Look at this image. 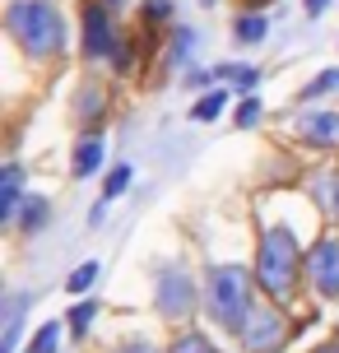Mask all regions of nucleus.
Wrapping results in <instances>:
<instances>
[{
    "mask_svg": "<svg viewBox=\"0 0 339 353\" xmlns=\"http://www.w3.org/2000/svg\"><path fill=\"white\" fill-rule=\"evenodd\" d=\"M339 84V70H325L321 79H311V84H307V98H316V93H325V88H335Z\"/></svg>",
    "mask_w": 339,
    "mask_h": 353,
    "instance_id": "5701e85b",
    "label": "nucleus"
},
{
    "mask_svg": "<svg viewBox=\"0 0 339 353\" xmlns=\"http://www.w3.org/2000/svg\"><path fill=\"white\" fill-rule=\"evenodd\" d=\"M223 107H228V93H223V88H214V93H205V98L196 103V121H214V117L223 112Z\"/></svg>",
    "mask_w": 339,
    "mask_h": 353,
    "instance_id": "ddd939ff",
    "label": "nucleus"
},
{
    "mask_svg": "<svg viewBox=\"0 0 339 353\" xmlns=\"http://www.w3.org/2000/svg\"><path fill=\"white\" fill-rule=\"evenodd\" d=\"M191 307H196L191 274L186 270H163L158 274V312L167 321H181V316H191Z\"/></svg>",
    "mask_w": 339,
    "mask_h": 353,
    "instance_id": "20e7f679",
    "label": "nucleus"
},
{
    "mask_svg": "<svg viewBox=\"0 0 339 353\" xmlns=\"http://www.w3.org/2000/svg\"><path fill=\"white\" fill-rule=\"evenodd\" d=\"M186 84H191V88H200V84H209V70H191V74H186Z\"/></svg>",
    "mask_w": 339,
    "mask_h": 353,
    "instance_id": "393cba45",
    "label": "nucleus"
},
{
    "mask_svg": "<svg viewBox=\"0 0 339 353\" xmlns=\"http://www.w3.org/2000/svg\"><path fill=\"white\" fill-rule=\"evenodd\" d=\"M307 270H311V283L321 298H339V242L325 237L321 247L307 256Z\"/></svg>",
    "mask_w": 339,
    "mask_h": 353,
    "instance_id": "423d86ee",
    "label": "nucleus"
},
{
    "mask_svg": "<svg viewBox=\"0 0 339 353\" xmlns=\"http://www.w3.org/2000/svg\"><path fill=\"white\" fill-rule=\"evenodd\" d=\"M112 5H116V0H112Z\"/></svg>",
    "mask_w": 339,
    "mask_h": 353,
    "instance_id": "c85d7f7f",
    "label": "nucleus"
},
{
    "mask_svg": "<svg viewBox=\"0 0 339 353\" xmlns=\"http://www.w3.org/2000/svg\"><path fill=\"white\" fill-rule=\"evenodd\" d=\"M316 200H321L325 210L339 219V172H325L321 181H316Z\"/></svg>",
    "mask_w": 339,
    "mask_h": 353,
    "instance_id": "f8f14e48",
    "label": "nucleus"
},
{
    "mask_svg": "<svg viewBox=\"0 0 339 353\" xmlns=\"http://www.w3.org/2000/svg\"><path fill=\"white\" fill-rule=\"evenodd\" d=\"M98 163H103V140H98V135L74 144V176H89Z\"/></svg>",
    "mask_w": 339,
    "mask_h": 353,
    "instance_id": "1a4fd4ad",
    "label": "nucleus"
},
{
    "mask_svg": "<svg viewBox=\"0 0 339 353\" xmlns=\"http://www.w3.org/2000/svg\"><path fill=\"white\" fill-rule=\"evenodd\" d=\"M56 339H61V325H42L33 339V353H56Z\"/></svg>",
    "mask_w": 339,
    "mask_h": 353,
    "instance_id": "412c9836",
    "label": "nucleus"
},
{
    "mask_svg": "<svg viewBox=\"0 0 339 353\" xmlns=\"http://www.w3.org/2000/svg\"><path fill=\"white\" fill-rule=\"evenodd\" d=\"M260 37H265V19H256V14L237 19V42H260Z\"/></svg>",
    "mask_w": 339,
    "mask_h": 353,
    "instance_id": "2eb2a0df",
    "label": "nucleus"
},
{
    "mask_svg": "<svg viewBox=\"0 0 339 353\" xmlns=\"http://www.w3.org/2000/svg\"><path fill=\"white\" fill-rule=\"evenodd\" d=\"M251 312H256V302H251V274L242 265H214L209 270V316L223 325V330H247Z\"/></svg>",
    "mask_w": 339,
    "mask_h": 353,
    "instance_id": "f03ea898",
    "label": "nucleus"
},
{
    "mask_svg": "<svg viewBox=\"0 0 339 353\" xmlns=\"http://www.w3.org/2000/svg\"><path fill=\"white\" fill-rule=\"evenodd\" d=\"M325 5H330V0H307V10H311V14H321Z\"/></svg>",
    "mask_w": 339,
    "mask_h": 353,
    "instance_id": "a878e982",
    "label": "nucleus"
},
{
    "mask_svg": "<svg viewBox=\"0 0 339 353\" xmlns=\"http://www.w3.org/2000/svg\"><path fill=\"white\" fill-rule=\"evenodd\" d=\"M218 79H228V84H237V88H251L256 84V70H251V65H223Z\"/></svg>",
    "mask_w": 339,
    "mask_h": 353,
    "instance_id": "f3484780",
    "label": "nucleus"
},
{
    "mask_svg": "<svg viewBox=\"0 0 339 353\" xmlns=\"http://www.w3.org/2000/svg\"><path fill=\"white\" fill-rule=\"evenodd\" d=\"M279 339H284V321H279V312H274V307H256L251 321H247V330H242V344H247L251 353H274Z\"/></svg>",
    "mask_w": 339,
    "mask_h": 353,
    "instance_id": "39448f33",
    "label": "nucleus"
},
{
    "mask_svg": "<svg viewBox=\"0 0 339 353\" xmlns=\"http://www.w3.org/2000/svg\"><path fill=\"white\" fill-rule=\"evenodd\" d=\"M298 237L284 228V223H274V228L260 237V288H265L274 302H288L293 298V288H298Z\"/></svg>",
    "mask_w": 339,
    "mask_h": 353,
    "instance_id": "7ed1b4c3",
    "label": "nucleus"
},
{
    "mask_svg": "<svg viewBox=\"0 0 339 353\" xmlns=\"http://www.w3.org/2000/svg\"><path fill=\"white\" fill-rule=\"evenodd\" d=\"M316 353H339V344H325V349H316Z\"/></svg>",
    "mask_w": 339,
    "mask_h": 353,
    "instance_id": "cd10ccee",
    "label": "nucleus"
},
{
    "mask_svg": "<svg viewBox=\"0 0 339 353\" xmlns=\"http://www.w3.org/2000/svg\"><path fill=\"white\" fill-rule=\"evenodd\" d=\"M125 186H130V168H112V181L103 186V200H116Z\"/></svg>",
    "mask_w": 339,
    "mask_h": 353,
    "instance_id": "aec40b11",
    "label": "nucleus"
},
{
    "mask_svg": "<svg viewBox=\"0 0 339 353\" xmlns=\"http://www.w3.org/2000/svg\"><path fill=\"white\" fill-rule=\"evenodd\" d=\"M93 316H98V307H93V302H79V307L70 312V330H74V335H84Z\"/></svg>",
    "mask_w": 339,
    "mask_h": 353,
    "instance_id": "6ab92c4d",
    "label": "nucleus"
},
{
    "mask_svg": "<svg viewBox=\"0 0 339 353\" xmlns=\"http://www.w3.org/2000/svg\"><path fill=\"white\" fill-rule=\"evenodd\" d=\"M14 210H19V168L10 163L0 172V219H14Z\"/></svg>",
    "mask_w": 339,
    "mask_h": 353,
    "instance_id": "9d476101",
    "label": "nucleus"
},
{
    "mask_svg": "<svg viewBox=\"0 0 339 353\" xmlns=\"http://www.w3.org/2000/svg\"><path fill=\"white\" fill-rule=\"evenodd\" d=\"M167 10H172L167 0H149V5H144V19H167Z\"/></svg>",
    "mask_w": 339,
    "mask_h": 353,
    "instance_id": "b1692460",
    "label": "nucleus"
},
{
    "mask_svg": "<svg viewBox=\"0 0 339 353\" xmlns=\"http://www.w3.org/2000/svg\"><path fill=\"white\" fill-rule=\"evenodd\" d=\"M93 279H98V265H79V270H74V274H70V279H65V293H89V283Z\"/></svg>",
    "mask_w": 339,
    "mask_h": 353,
    "instance_id": "4468645a",
    "label": "nucleus"
},
{
    "mask_svg": "<svg viewBox=\"0 0 339 353\" xmlns=\"http://www.w3.org/2000/svg\"><path fill=\"white\" fill-rule=\"evenodd\" d=\"M19 321H23V298H10V312H5V335H0V353H14V344H19Z\"/></svg>",
    "mask_w": 339,
    "mask_h": 353,
    "instance_id": "9b49d317",
    "label": "nucleus"
},
{
    "mask_svg": "<svg viewBox=\"0 0 339 353\" xmlns=\"http://www.w3.org/2000/svg\"><path fill=\"white\" fill-rule=\"evenodd\" d=\"M298 135L311 149H335L339 144V117L335 112H302L298 117Z\"/></svg>",
    "mask_w": 339,
    "mask_h": 353,
    "instance_id": "0eeeda50",
    "label": "nucleus"
},
{
    "mask_svg": "<svg viewBox=\"0 0 339 353\" xmlns=\"http://www.w3.org/2000/svg\"><path fill=\"white\" fill-rule=\"evenodd\" d=\"M172 353H218V349L205 335H181L177 344H172Z\"/></svg>",
    "mask_w": 339,
    "mask_h": 353,
    "instance_id": "a211bd4d",
    "label": "nucleus"
},
{
    "mask_svg": "<svg viewBox=\"0 0 339 353\" xmlns=\"http://www.w3.org/2000/svg\"><path fill=\"white\" fill-rule=\"evenodd\" d=\"M5 28L28 56H56L65 47V23L47 0H14L5 10Z\"/></svg>",
    "mask_w": 339,
    "mask_h": 353,
    "instance_id": "f257e3e1",
    "label": "nucleus"
},
{
    "mask_svg": "<svg viewBox=\"0 0 339 353\" xmlns=\"http://www.w3.org/2000/svg\"><path fill=\"white\" fill-rule=\"evenodd\" d=\"M23 228H42L47 223V200H23Z\"/></svg>",
    "mask_w": 339,
    "mask_h": 353,
    "instance_id": "dca6fc26",
    "label": "nucleus"
},
{
    "mask_svg": "<svg viewBox=\"0 0 339 353\" xmlns=\"http://www.w3.org/2000/svg\"><path fill=\"white\" fill-rule=\"evenodd\" d=\"M121 353H154V349H149V344H125Z\"/></svg>",
    "mask_w": 339,
    "mask_h": 353,
    "instance_id": "bb28decb",
    "label": "nucleus"
},
{
    "mask_svg": "<svg viewBox=\"0 0 339 353\" xmlns=\"http://www.w3.org/2000/svg\"><path fill=\"white\" fill-rule=\"evenodd\" d=\"M256 121H260V98H247L237 107V125H256Z\"/></svg>",
    "mask_w": 339,
    "mask_h": 353,
    "instance_id": "4be33fe9",
    "label": "nucleus"
},
{
    "mask_svg": "<svg viewBox=\"0 0 339 353\" xmlns=\"http://www.w3.org/2000/svg\"><path fill=\"white\" fill-rule=\"evenodd\" d=\"M112 47V28H107V10L103 5H89L84 10V52L103 56Z\"/></svg>",
    "mask_w": 339,
    "mask_h": 353,
    "instance_id": "6e6552de",
    "label": "nucleus"
}]
</instances>
